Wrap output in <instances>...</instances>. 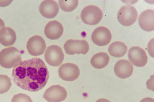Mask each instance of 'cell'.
<instances>
[{"label": "cell", "instance_id": "6da1fadb", "mask_svg": "<svg viewBox=\"0 0 154 102\" xmlns=\"http://www.w3.org/2000/svg\"><path fill=\"white\" fill-rule=\"evenodd\" d=\"M13 81L20 88L37 92L45 86L49 79V71L41 59L34 58L21 61L13 69Z\"/></svg>", "mask_w": 154, "mask_h": 102}, {"label": "cell", "instance_id": "7a4b0ae2", "mask_svg": "<svg viewBox=\"0 0 154 102\" xmlns=\"http://www.w3.org/2000/svg\"><path fill=\"white\" fill-rule=\"evenodd\" d=\"M22 54L16 48L10 47L0 52V65L6 69H11L22 61Z\"/></svg>", "mask_w": 154, "mask_h": 102}, {"label": "cell", "instance_id": "3957f363", "mask_svg": "<svg viewBox=\"0 0 154 102\" xmlns=\"http://www.w3.org/2000/svg\"><path fill=\"white\" fill-rule=\"evenodd\" d=\"M103 17V13L96 6L90 5L84 8L81 14V18L86 24L93 26L98 24Z\"/></svg>", "mask_w": 154, "mask_h": 102}, {"label": "cell", "instance_id": "277c9868", "mask_svg": "<svg viewBox=\"0 0 154 102\" xmlns=\"http://www.w3.org/2000/svg\"><path fill=\"white\" fill-rule=\"evenodd\" d=\"M138 17L137 10L131 5H125L120 8L117 18L120 24L125 27L131 26L136 22Z\"/></svg>", "mask_w": 154, "mask_h": 102}, {"label": "cell", "instance_id": "5b68a950", "mask_svg": "<svg viewBox=\"0 0 154 102\" xmlns=\"http://www.w3.org/2000/svg\"><path fill=\"white\" fill-rule=\"evenodd\" d=\"M45 60L48 65L58 67L63 62L64 54L61 48L57 45H51L47 48L45 53Z\"/></svg>", "mask_w": 154, "mask_h": 102}, {"label": "cell", "instance_id": "8992f818", "mask_svg": "<svg viewBox=\"0 0 154 102\" xmlns=\"http://www.w3.org/2000/svg\"><path fill=\"white\" fill-rule=\"evenodd\" d=\"M65 52L68 55H85L89 50V45L85 40H70L66 42L64 45Z\"/></svg>", "mask_w": 154, "mask_h": 102}, {"label": "cell", "instance_id": "52a82bcc", "mask_svg": "<svg viewBox=\"0 0 154 102\" xmlns=\"http://www.w3.org/2000/svg\"><path fill=\"white\" fill-rule=\"evenodd\" d=\"M68 96L66 90L59 85L51 86L46 89L43 98L48 102H62Z\"/></svg>", "mask_w": 154, "mask_h": 102}, {"label": "cell", "instance_id": "ba28073f", "mask_svg": "<svg viewBox=\"0 0 154 102\" xmlns=\"http://www.w3.org/2000/svg\"><path fill=\"white\" fill-rule=\"evenodd\" d=\"M59 77L62 80L72 82L79 78L80 70L79 67L72 63H66L60 66L58 71Z\"/></svg>", "mask_w": 154, "mask_h": 102}, {"label": "cell", "instance_id": "9c48e42d", "mask_svg": "<svg viewBox=\"0 0 154 102\" xmlns=\"http://www.w3.org/2000/svg\"><path fill=\"white\" fill-rule=\"evenodd\" d=\"M46 47L45 42L40 36H32L28 40L27 43L26 48L28 53L33 56L42 55Z\"/></svg>", "mask_w": 154, "mask_h": 102}, {"label": "cell", "instance_id": "30bf717a", "mask_svg": "<svg viewBox=\"0 0 154 102\" xmlns=\"http://www.w3.org/2000/svg\"><path fill=\"white\" fill-rule=\"evenodd\" d=\"M130 62L137 67H144L148 62V56L145 50L139 47H133L128 51Z\"/></svg>", "mask_w": 154, "mask_h": 102}, {"label": "cell", "instance_id": "8fae6325", "mask_svg": "<svg viewBox=\"0 0 154 102\" xmlns=\"http://www.w3.org/2000/svg\"><path fill=\"white\" fill-rule=\"evenodd\" d=\"M112 35L109 29L104 27H99L94 30L91 36L93 42L98 46H105L111 41Z\"/></svg>", "mask_w": 154, "mask_h": 102}, {"label": "cell", "instance_id": "7c38bea8", "mask_svg": "<svg viewBox=\"0 0 154 102\" xmlns=\"http://www.w3.org/2000/svg\"><path fill=\"white\" fill-rule=\"evenodd\" d=\"M39 11L42 15L45 18H54L59 13V5L54 1H44L40 4L39 7Z\"/></svg>", "mask_w": 154, "mask_h": 102}, {"label": "cell", "instance_id": "4fadbf2b", "mask_svg": "<svg viewBox=\"0 0 154 102\" xmlns=\"http://www.w3.org/2000/svg\"><path fill=\"white\" fill-rule=\"evenodd\" d=\"M45 34L50 40H57L60 38L63 33V27L61 23L57 21H51L46 24L45 28Z\"/></svg>", "mask_w": 154, "mask_h": 102}, {"label": "cell", "instance_id": "5bb4252c", "mask_svg": "<svg viewBox=\"0 0 154 102\" xmlns=\"http://www.w3.org/2000/svg\"><path fill=\"white\" fill-rule=\"evenodd\" d=\"M114 71L116 76L121 79H126L131 76L134 67L131 63L126 60L118 61L114 66Z\"/></svg>", "mask_w": 154, "mask_h": 102}, {"label": "cell", "instance_id": "9a60e30c", "mask_svg": "<svg viewBox=\"0 0 154 102\" xmlns=\"http://www.w3.org/2000/svg\"><path fill=\"white\" fill-rule=\"evenodd\" d=\"M139 24L140 28L146 32L154 30V11L152 10H146L140 14L139 18Z\"/></svg>", "mask_w": 154, "mask_h": 102}, {"label": "cell", "instance_id": "2e32d148", "mask_svg": "<svg viewBox=\"0 0 154 102\" xmlns=\"http://www.w3.org/2000/svg\"><path fill=\"white\" fill-rule=\"evenodd\" d=\"M16 34L14 30L8 27L0 29V43L5 47L11 46L15 43Z\"/></svg>", "mask_w": 154, "mask_h": 102}, {"label": "cell", "instance_id": "e0dca14e", "mask_svg": "<svg viewBox=\"0 0 154 102\" xmlns=\"http://www.w3.org/2000/svg\"><path fill=\"white\" fill-rule=\"evenodd\" d=\"M109 60L107 54L101 52L95 54L91 58L90 62L91 65L95 69H101L108 65Z\"/></svg>", "mask_w": 154, "mask_h": 102}, {"label": "cell", "instance_id": "ac0fdd59", "mask_svg": "<svg viewBox=\"0 0 154 102\" xmlns=\"http://www.w3.org/2000/svg\"><path fill=\"white\" fill-rule=\"evenodd\" d=\"M128 51V47L121 42H115L108 48V52L111 56L120 58L124 56Z\"/></svg>", "mask_w": 154, "mask_h": 102}, {"label": "cell", "instance_id": "d6986e66", "mask_svg": "<svg viewBox=\"0 0 154 102\" xmlns=\"http://www.w3.org/2000/svg\"><path fill=\"white\" fill-rule=\"evenodd\" d=\"M79 4L78 0H60L59 6L60 9L65 12H72L77 8Z\"/></svg>", "mask_w": 154, "mask_h": 102}, {"label": "cell", "instance_id": "ffe728a7", "mask_svg": "<svg viewBox=\"0 0 154 102\" xmlns=\"http://www.w3.org/2000/svg\"><path fill=\"white\" fill-rule=\"evenodd\" d=\"M11 86V79L7 75H0V94L7 93Z\"/></svg>", "mask_w": 154, "mask_h": 102}, {"label": "cell", "instance_id": "44dd1931", "mask_svg": "<svg viewBox=\"0 0 154 102\" xmlns=\"http://www.w3.org/2000/svg\"><path fill=\"white\" fill-rule=\"evenodd\" d=\"M11 102H33V101L29 96L23 93H19L13 96Z\"/></svg>", "mask_w": 154, "mask_h": 102}, {"label": "cell", "instance_id": "7402d4cb", "mask_svg": "<svg viewBox=\"0 0 154 102\" xmlns=\"http://www.w3.org/2000/svg\"><path fill=\"white\" fill-rule=\"evenodd\" d=\"M13 1H0V7H4L8 6Z\"/></svg>", "mask_w": 154, "mask_h": 102}, {"label": "cell", "instance_id": "603a6c76", "mask_svg": "<svg viewBox=\"0 0 154 102\" xmlns=\"http://www.w3.org/2000/svg\"><path fill=\"white\" fill-rule=\"evenodd\" d=\"M140 102H154V100L152 98H146L142 99Z\"/></svg>", "mask_w": 154, "mask_h": 102}, {"label": "cell", "instance_id": "cb8c5ba5", "mask_svg": "<svg viewBox=\"0 0 154 102\" xmlns=\"http://www.w3.org/2000/svg\"><path fill=\"white\" fill-rule=\"evenodd\" d=\"M96 102H110L109 101L105 99H98V100L96 101Z\"/></svg>", "mask_w": 154, "mask_h": 102}, {"label": "cell", "instance_id": "d4e9b609", "mask_svg": "<svg viewBox=\"0 0 154 102\" xmlns=\"http://www.w3.org/2000/svg\"><path fill=\"white\" fill-rule=\"evenodd\" d=\"M5 27V23L4 22L3 20L2 19L0 18V29L2 28Z\"/></svg>", "mask_w": 154, "mask_h": 102}]
</instances>
